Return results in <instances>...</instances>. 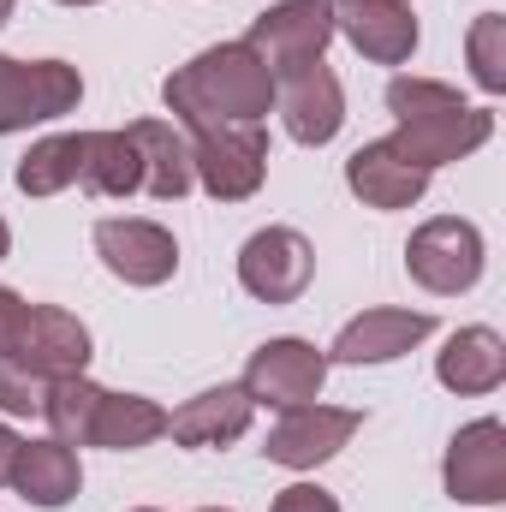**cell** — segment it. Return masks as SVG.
Segmentation results:
<instances>
[{"label":"cell","mask_w":506,"mask_h":512,"mask_svg":"<svg viewBox=\"0 0 506 512\" xmlns=\"http://www.w3.org/2000/svg\"><path fill=\"white\" fill-rule=\"evenodd\" d=\"M387 114H393V137L387 143L423 173H435L447 161H465L471 149H483L495 137V114L471 108L441 78H393L387 84Z\"/></svg>","instance_id":"obj_2"},{"label":"cell","mask_w":506,"mask_h":512,"mask_svg":"<svg viewBox=\"0 0 506 512\" xmlns=\"http://www.w3.org/2000/svg\"><path fill=\"white\" fill-rule=\"evenodd\" d=\"M322 382H328V352H316L310 340H262L245 364V393L251 405H274V411H292V405H310L322 399Z\"/></svg>","instance_id":"obj_7"},{"label":"cell","mask_w":506,"mask_h":512,"mask_svg":"<svg viewBox=\"0 0 506 512\" xmlns=\"http://www.w3.org/2000/svg\"><path fill=\"white\" fill-rule=\"evenodd\" d=\"M364 429V411H346V405H292V411H280V423L268 429V441H262V453L274 459V465H286V471H316V465H328L352 435Z\"/></svg>","instance_id":"obj_8"},{"label":"cell","mask_w":506,"mask_h":512,"mask_svg":"<svg viewBox=\"0 0 506 512\" xmlns=\"http://www.w3.org/2000/svg\"><path fill=\"white\" fill-rule=\"evenodd\" d=\"M84 191L96 197H131L143 191V155L126 131H84V173H78Z\"/></svg>","instance_id":"obj_21"},{"label":"cell","mask_w":506,"mask_h":512,"mask_svg":"<svg viewBox=\"0 0 506 512\" xmlns=\"http://www.w3.org/2000/svg\"><path fill=\"white\" fill-rule=\"evenodd\" d=\"M12 6H18V0H0V30H6V18H12Z\"/></svg>","instance_id":"obj_31"},{"label":"cell","mask_w":506,"mask_h":512,"mask_svg":"<svg viewBox=\"0 0 506 512\" xmlns=\"http://www.w3.org/2000/svg\"><path fill=\"white\" fill-rule=\"evenodd\" d=\"M102 399H108V387H96L90 376H54V382H48V399H42V417H48L54 441L90 447V429H96Z\"/></svg>","instance_id":"obj_24"},{"label":"cell","mask_w":506,"mask_h":512,"mask_svg":"<svg viewBox=\"0 0 506 512\" xmlns=\"http://www.w3.org/2000/svg\"><path fill=\"white\" fill-rule=\"evenodd\" d=\"M6 251H12V227L0 221V262H6Z\"/></svg>","instance_id":"obj_30"},{"label":"cell","mask_w":506,"mask_h":512,"mask_svg":"<svg viewBox=\"0 0 506 512\" xmlns=\"http://www.w3.org/2000/svg\"><path fill=\"white\" fill-rule=\"evenodd\" d=\"M346 191L364 203V209H411L423 191H429V173L423 167H411L387 137L376 143H364V149H352L346 155Z\"/></svg>","instance_id":"obj_16"},{"label":"cell","mask_w":506,"mask_h":512,"mask_svg":"<svg viewBox=\"0 0 506 512\" xmlns=\"http://www.w3.org/2000/svg\"><path fill=\"white\" fill-rule=\"evenodd\" d=\"M167 435V411L143 393H108L102 411H96V429H90V447H108V453H137L149 441Z\"/></svg>","instance_id":"obj_22"},{"label":"cell","mask_w":506,"mask_h":512,"mask_svg":"<svg viewBox=\"0 0 506 512\" xmlns=\"http://www.w3.org/2000/svg\"><path fill=\"white\" fill-rule=\"evenodd\" d=\"M84 102V78L66 60H12L0 54V137L24 126H48L78 114Z\"/></svg>","instance_id":"obj_4"},{"label":"cell","mask_w":506,"mask_h":512,"mask_svg":"<svg viewBox=\"0 0 506 512\" xmlns=\"http://www.w3.org/2000/svg\"><path fill=\"white\" fill-rule=\"evenodd\" d=\"M126 137L137 143V155H143V191L155 203H179L197 185V173H191V137L173 126V120H131Z\"/></svg>","instance_id":"obj_19"},{"label":"cell","mask_w":506,"mask_h":512,"mask_svg":"<svg viewBox=\"0 0 506 512\" xmlns=\"http://www.w3.org/2000/svg\"><path fill=\"white\" fill-rule=\"evenodd\" d=\"M96 256L108 262L114 280L126 286H161L179 268V245L161 221H137V215H108L96 221Z\"/></svg>","instance_id":"obj_12"},{"label":"cell","mask_w":506,"mask_h":512,"mask_svg":"<svg viewBox=\"0 0 506 512\" xmlns=\"http://www.w3.org/2000/svg\"><path fill=\"white\" fill-rule=\"evenodd\" d=\"M161 96L185 137L215 126H262V114L274 108V72L245 42H221V48H203L191 66H179L161 84Z\"/></svg>","instance_id":"obj_1"},{"label":"cell","mask_w":506,"mask_h":512,"mask_svg":"<svg viewBox=\"0 0 506 512\" xmlns=\"http://www.w3.org/2000/svg\"><path fill=\"white\" fill-rule=\"evenodd\" d=\"M399 6H405V0H399Z\"/></svg>","instance_id":"obj_35"},{"label":"cell","mask_w":506,"mask_h":512,"mask_svg":"<svg viewBox=\"0 0 506 512\" xmlns=\"http://www.w3.org/2000/svg\"><path fill=\"white\" fill-rule=\"evenodd\" d=\"M191 173L215 203H245L268 179V131L262 126H215L191 137Z\"/></svg>","instance_id":"obj_5"},{"label":"cell","mask_w":506,"mask_h":512,"mask_svg":"<svg viewBox=\"0 0 506 512\" xmlns=\"http://www.w3.org/2000/svg\"><path fill=\"white\" fill-rule=\"evenodd\" d=\"M310 274H316V251H310V239L292 233V227H262V233L245 239V251H239V286H245L251 298H262V304H292V298H304Z\"/></svg>","instance_id":"obj_11"},{"label":"cell","mask_w":506,"mask_h":512,"mask_svg":"<svg viewBox=\"0 0 506 512\" xmlns=\"http://www.w3.org/2000/svg\"><path fill=\"white\" fill-rule=\"evenodd\" d=\"M483 233L465 221V215H435V221H423L417 233H411V245H405V274L423 286V292H435V298H459V292H471L477 280H483Z\"/></svg>","instance_id":"obj_3"},{"label":"cell","mask_w":506,"mask_h":512,"mask_svg":"<svg viewBox=\"0 0 506 512\" xmlns=\"http://www.w3.org/2000/svg\"><path fill=\"white\" fill-rule=\"evenodd\" d=\"M24 316H30V304H24L12 286H0V358L18 346V334H24Z\"/></svg>","instance_id":"obj_28"},{"label":"cell","mask_w":506,"mask_h":512,"mask_svg":"<svg viewBox=\"0 0 506 512\" xmlns=\"http://www.w3.org/2000/svg\"><path fill=\"white\" fill-rule=\"evenodd\" d=\"M78 173H84V131H60V137L30 143V155L18 161L12 185L24 197H60L66 185H78Z\"/></svg>","instance_id":"obj_23"},{"label":"cell","mask_w":506,"mask_h":512,"mask_svg":"<svg viewBox=\"0 0 506 512\" xmlns=\"http://www.w3.org/2000/svg\"><path fill=\"white\" fill-rule=\"evenodd\" d=\"M131 512H161V507H131Z\"/></svg>","instance_id":"obj_33"},{"label":"cell","mask_w":506,"mask_h":512,"mask_svg":"<svg viewBox=\"0 0 506 512\" xmlns=\"http://www.w3.org/2000/svg\"><path fill=\"white\" fill-rule=\"evenodd\" d=\"M197 512H227V507H197Z\"/></svg>","instance_id":"obj_34"},{"label":"cell","mask_w":506,"mask_h":512,"mask_svg":"<svg viewBox=\"0 0 506 512\" xmlns=\"http://www.w3.org/2000/svg\"><path fill=\"white\" fill-rule=\"evenodd\" d=\"M328 42H334V6L328 0H280L268 12H256L251 36H245V48H251L274 78L292 72V66L322 60Z\"/></svg>","instance_id":"obj_6"},{"label":"cell","mask_w":506,"mask_h":512,"mask_svg":"<svg viewBox=\"0 0 506 512\" xmlns=\"http://www.w3.org/2000/svg\"><path fill=\"white\" fill-rule=\"evenodd\" d=\"M6 489H18V501H30V507L54 512L66 507L78 489H84V471H78V453L66 447V441H24L18 447V459H12V483Z\"/></svg>","instance_id":"obj_18"},{"label":"cell","mask_w":506,"mask_h":512,"mask_svg":"<svg viewBox=\"0 0 506 512\" xmlns=\"http://www.w3.org/2000/svg\"><path fill=\"white\" fill-rule=\"evenodd\" d=\"M429 334H435L429 310H364V316H352L340 328L328 364H393L411 346H423Z\"/></svg>","instance_id":"obj_15"},{"label":"cell","mask_w":506,"mask_h":512,"mask_svg":"<svg viewBox=\"0 0 506 512\" xmlns=\"http://www.w3.org/2000/svg\"><path fill=\"white\" fill-rule=\"evenodd\" d=\"M435 376L447 393H495L506 382V340L495 328H459L441 346Z\"/></svg>","instance_id":"obj_20"},{"label":"cell","mask_w":506,"mask_h":512,"mask_svg":"<svg viewBox=\"0 0 506 512\" xmlns=\"http://www.w3.org/2000/svg\"><path fill=\"white\" fill-rule=\"evenodd\" d=\"M60 6H96V0H60Z\"/></svg>","instance_id":"obj_32"},{"label":"cell","mask_w":506,"mask_h":512,"mask_svg":"<svg viewBox=\"0 0 506 512\" xmlns=\"http://www.w3.org/2000/svg\"><path fill=\"white\" fill-rule=\"evenodd\" d=\"M42 399H48V376H36L18 358H0V411L6 417H42Z\"/></svg>","instance_id":"obj_26"},{"label":"cell","mask_w":506,"mask_h":512,"mask_svg":"<svg viewBox=\"0 0 506 512\" xmlns=\"http://www.w3.org/2000/svg\"><path fill=\"white\" fill-rule=\"evenodd\" d=\"M274 102H280L286 137H292V143H304V149L334 143L340 126H346V90H340V78H334L322 60L280 72V78H274Z\"/></svg>","instance_id":"obj_10"},{"label":"cell","mask_w":506,"mask_h":512,"mask_svg":"<svg viewBox=\"0 0 506 512\" xmlns=\"http://www.w3.org/2000/svg\"><path fill=\"white\" fill-rule=\"evenodd\" d=\"M18 447H24V435H12V429L0 423V489L12 483V459H18Z\"/></svg>","instance_id":"obj_29"},{"label":"cell","mask_w":506,"mask_h":512,"mask_svg":"<svg viewBox=\"0 0 506 512\" xmlns=\"http://www.w3.org/2000/svg\"><path fill=\"white\" fill-rule=\"evenodd\" d=\"M441 483L459 507H501L506 501V423L501 417H477L453 435Z\"/></svg>","instance_id":"obj_9"},{"label":"cell","mask_w":506,"mask_h":512,"mask_svg":"<svg viewBox=\"0 0 506 512\" xmlns=\"http://www.w3.org/2000/svg\"><path fill=\"white\" fill-rule=\"evenodd\" d=\"M268 512H340V501H334L322 483H292V489L274 495V507Z\"/></svg>","instance_id":"obj_27"},{"label":"cell","mask_w":506,"mask_h":512,"mask_svg":"<svg viewBox=\"0 0 506 512\" xmlns=\"http://www.w3.org/2000/svg\"><path fill=\"white\" fill-rule=\"evenodd\" d=\"M334 6V36H346L364 60L405 66L417 54V18L399 0H328Z\"/></svg>","instance_id":"obj_13"},{"label":"cell","mask_w":506,"mask_h":512,"mask_svg":"<svg viewBox=\"0 0 506 512\" xmlns=\"http://www.w3.org/2000/svg\"><path fill=\"white\" fill-rule=\"evenodd\" d=\"M251 417H256L251 393L239 382H221V387H209V393H197V399H185L167 417V435L179 447H233L251 429Z\"/></svg>","instance_id":"obj_17"},{"label":"cell","mask_w":506,"mask_h":512,"mask_svg":"<svg viewBox=\"0 0 506 512\" xmlns=\"http://www.w3.org/2000/svg\"><path fill=\"white\" fill-rule=\"evenodd\" d=\"M465 48H471V78H477L489 96H501L506 90V18L501 12H483V18L471 24Z\"/></svg>","instance_id":"obj_25"},{"label":"cell","mask_w":506,"mask_h":512,"mask_svg":"<svg viewBox=\"0 0 506 512\" xmlns=\"http://www.w3.org/2000/svg\"><path fill=\"white\" fill-rule=\"evenodd\" d=\"M6 358H18V364H30L36 376H84V364H90V328L72 316V310H60V304H30V316H24V334H18V346L6 352Z\"/></svg>","instance_id":"obj_14"}]
</instances>
